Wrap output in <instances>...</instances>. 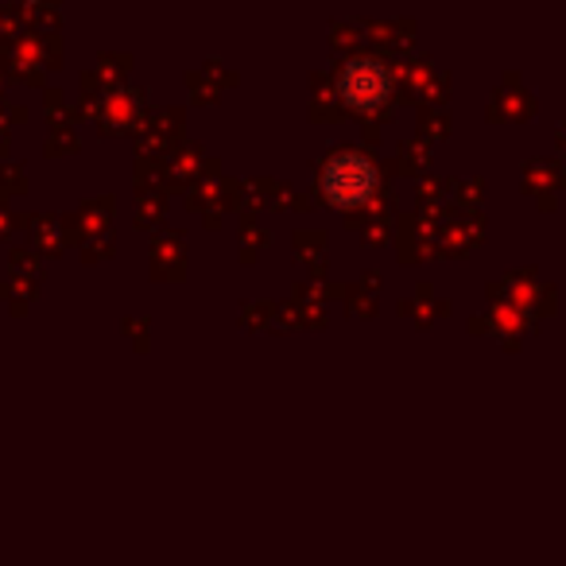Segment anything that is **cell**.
Listing matches in <instances>:
<instances>
[{
  "mask_svg": "<svg viewBox=\"0 0 566 566\" xmlns=\"http://www.w3.org/2000/svg\"><path fill=\"white\" fill-rule=\"evenodd\" d=\"M342 94L354 105H380L388 94V71L373 59H357L342 74Z\"/></svg>",
  "mask_w": 566,
  "mask_h": 566,
  "instance_id": "7a4b0ae2",
  "label": "cell"
},
{
  "mask_svg": "<svg viewBox=\"0 0 566 566\" xmlns=\"http://www.w3.org/2000/svg\"><path fill=\"white\" fill-rule=\"evenodd\" d=\"M323 187L338 206H357L373 195V187H377V171H373V164L365 156L342 151V156H334L331 164H326Z\"/></svg>",
  "mask_w": 566,
  "mask_h": 566,
  "instance_id": "6da1fadb",
  "label": "cell"
}]
</instances>
